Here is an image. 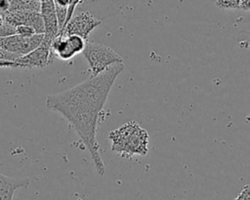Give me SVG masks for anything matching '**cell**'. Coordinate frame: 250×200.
<instances>
[{"mask_svg": "<svg viewBox=\"0 0 250 200\" xmlns=\"http://www.w3.org/2000/svg\"><path fill=\"white\" fill-rule=\"evenodd\" d=\"M123 70V63L113 64L101 74L91 75L63 91L50 94L46 99L47 108L61 114L76 131L100 175H104L105 166L97 141L98 123L109 91Z\"/></svg>", "mask_w": 250, "mask_h": 200, "instance_id": "cell-1", "label": "cell"}, {"mask_svg": "<svg viewBox=\"0 0 250 200\" xmlns=\"http://www.w3.org/2000/svg\"><path fill=\"white\" fill-rule=\"evenodd\" d=\"M108 140L111 143V151L121 158L145 156L148 152V132L135 121H129L111 130Z\"/></svg>", "mask_w": 250, "mask_h": 200, "instance_id": "cell-2", "label": "cell"}, {"mask_svg": "<svg viewBox=\"0 0 250 200\" xmlns=\"http://www.w3.org/2000/svg\"><path fill=\"white\" fill-rule=\"evenodd\" d=\"M89 64L91 75H97L113 64L123 63L122 57L110 47L87 40L82 51Z\"/></svg>", "mask_w": 250, "mask_h": 200, "instance_id": "cell-3", "label": "cell"}, {"mask_svg": "<svg viewBox=\"0 0 250 200\" xmlns=\"http://www.w3.org/2000/svg\"><path fill=\"white\" fill-rule=\"evenodd\" d=\"M86 41L82 37L74 34H58L50 45L51 56L62 61L70 60L75 55L82 53Z\"/></svg>", "mask_w": 250, "mask_h": 200, "instance_id": "cell-4", "label": "cell"}, {"mask_svg": "<svg viewBox=\"0 0 250 200\" xmlns=\"http://www.w3.org/2000/svg\"><path fill=\"white\" fill-rule=\"evenodd\" d=\"M131 0H81L76 7L79 11H87L94 17L103 20L119 14Z\"/></svg>", "mask_w": 250, "mask_h": 200, "instance_id": "cell-5", "label": "cell"}, {"mask_svg": "<svg viewBox=\"0 0 250 200\" xmlns=\"http://www.w3.org/2000/svg\"><path fill=\"white\" fill-rule=\"evenodd\" d=\"M43 33H36L30 37H23L17 33L0 36V48L19 58L35 49L43 40Z\"/></svg>", "mask_w": 250, "mask_h": 200, "instance_id": "cell-6", "label": "cell"}, {"mask_svg": "<svg viewBox=\"0 0 250 200\" xmlns=\"http://www.w3.org/2000/svg\"><path fill=\"white\" fill-rule=\"evenodd\" d=\"M101 24L102 21L94 17L89 12L79 11L78 14L71 17L59 34H74L82 37L84 40H88L90 33Z\"/></svg>", "mask_w": 250, "mask_h": 200, "instance_id": "cell-7", "label": "cell"}, {"mask_svg": "<svg viewBox=\"0 0 250 200\" xmlns=\"http://www.w3.org/2000/svg\"><path fill=\"white\" fill-rule=\"evenodd\" d=\"M50 40L43 38L42 42L27 54L16 60L20 68H44L53 61L50 51Z\"/></svg>", "mask_w": 250, "mask_h": 200, "instance_id": "cell-8", "label": "cell"}, {"mask_svg": "<svg viewBox=\"0 0 250 200\" xmlns=\"http://www.w3.org/2000/svg\"><path fill=\"white\" fill-rule=\"evenodd\" d=\"M5 22L13 26L18 25H29L34 28L36 33H43L44 26L43 21L39 11H33L29 9H21L13 11L4 16Z\"/></svg>", "mask_w": 250, "mask_h": 200, "instance_id": "cell-9", "label": "cell"}, {"mask_svg": "<svg viewBox=\"0 0 250 200\" xmlns=\"http://www.w3.org/2000/svg\"><path fill=\"white\" fill-rule=\"evenodd\" d=\"M40 15L44 26V38L52 41L59 34V25L53 0L40 1Z\"/></svg>", "mask_w": 250, "mask_h": 200, "instance_id": "cell-10", "label": "cell"}, {"mask_svg": "<svg viewBox=\"0 0 250 200\" xmlns=\"http://www.w3.org/2000/svg\"><path fill=\"white\" fill-rule=\"evenodd\" d=\"M29 182L27 177H12L0 173V200H14L17 189L27 187Z\"/></svg>", "mask_w": 250, "mask_h": 200, "instance_id": "cell-11", "label": "cell"}, {"mask_svg": "<svg viewBox=\"0 0 250 200\" xmlns=\"http://www.w3.org/2000/svg\"><path fill=\"white\" fill-rule=\"evenodd\" d=\"M239 2H240V0H217L215 2V4L217 7L221 8V9L235 10V9H238Z\"/></svg>", "mask_w": 250, "mask_h": 200, "instance_id": "cell-12", "label": "cell"}, {"mask_svg": "<svg viewBox=\"0 0 250 200\" xmlns=\"http://www.w3.org/2000/svg\"><path fill=\"white\" fill-rule=\"evenodd\" d=\"M15 33L23 36V37H30L34 34H36V31L34 30L33 27L29 26V25H18L15 27Z\"/></svg>", "mask_w": 250, "mask_h": 200, "instance_id": "cell-13", "label": "cell"}, {"mask_svg": "<svg viewBox=\"0 0 250 200\" xmlns=\"http://www.w3.org/2000/svg\"><path fill=\"white\" fill-rule=\"evenodd\" d=\"M81 2V0H70L69 2V5L67 7V15H66V20H65V23L63 25V26L66 25V23L71 19V17L73 16L74 14V11L76 9V7L79 5V3ZM63 28V27H62Z\"/></svg>", "mask_w": 250, "mask_h": 200, "instance_id": "cell-14", "label": "cell"}, {"mask_svg": "<svg viewBox=\"0 0 250 200\" xmlns=\"http://www.w3.org/2000/svg\"><path fill=\"white\" fill-rule=\"evenodd\" d=\"M234 200H250V187L248 184L244 185Z\"/></svg>", "mask_w": 250, "mask_h": 200, "instance_id": "cell-15", "label": "cell"}, {"mask_svg": "<svg viewBox=\"0 0 250 200\" xmlns=\"http://www.w3.org/2000/svg\"><path fill=\"white\" fill-rule=\"evenodd\" d=\"M19 57L6 51L3 50L2 48H0V59H4V60H9V61H16Z\"/></svg>", "mask_w": 250, "mask_h": 200, "instance_id": "cell-16", "label": "cell"}, {"mask_svg": "<svg viewBox=\"0 0 250 200\" xmlns=\"http://www.w3.org/2000/svg\"><path fill=\"white\" fill-rule=\"evenodd\" d=\"M18 64L16 61H9L0 59V68H17Z\"/></svg>", "mask_w": 250, "mask_h": 200, "instance_id": "cell-17", "label": "cell"}, {"mask_svg": "<svg viewBox=\"0 0 250 200\" xmlns=\"http://www.w3.org/2000/svg\"><path fill=\"white\" fill-rule=\"evenodd\" d=\"M238 9L248 12L250 10V0H240Z\"/></svg>", "mask_w": 250, "mask_h": 200, "instance_id": "cell-18", "label": "cell"}, {"mask_svg": "<svg viewBox=\"0 0 250 200\" xmlns=\"http://www.w3.org/2000/svg\"><path fill=\"white\" fill-rule=\"evenodd\" d=\"M53 2H54V5H55V6L67 8L68 5H69L70 0H53Z\"/></svg>", "mask_w": 250, "mask_h": 200, "instance_id": "cell-19", "label": "cell"}, {"mask_svg": "<svg viewBox=\"0 0 250 200\" xmlns=\"http://www.w3.org/2000/svg\"><path fill=\"white\" fill-rule=\"evenodd\" d=\"M77 200H83V199H82V198H80V197H78V198H77Z\"/></svg>", "mask_w": 250, "mask_h": 200, "instance_id": "cell-20", "label": "cell"}, {"mask_svg": "<svg viewBox=\"0 0 250 200\" xmlns=\"http://www.w3.org/2000/svg\"><path fill=\"white\" fill-rule=\"evenodd\" d=\"M38 1H41V0H38Z\"/></svg>", "mask_w": 250, "mask_h": 200, "instance_id": "cell-21", "label": "cell"}]
</instances>
